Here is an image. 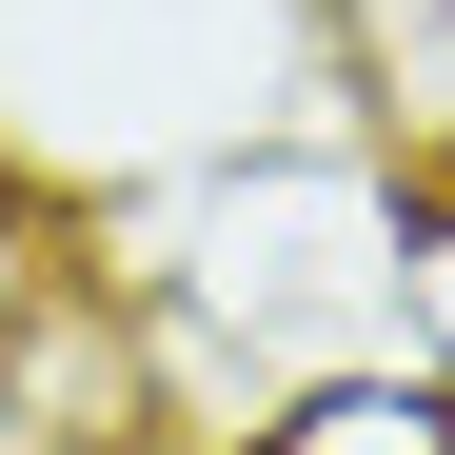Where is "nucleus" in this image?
<instances>
[{"label": "nucleus", "instance_id": "1", "mask_svg": "<svg viewBox=\"0 0 455 455\" xmlns=\"http://www.w3.org/2000/svg\"><path fill=\"white\" fill-rule=\"evenodd\" d=\"M435 455H455V435H435Z\"/></svg>", "mask_w": 455, "mask_h": 455}]
</instances>
